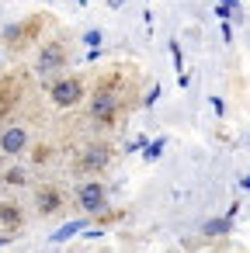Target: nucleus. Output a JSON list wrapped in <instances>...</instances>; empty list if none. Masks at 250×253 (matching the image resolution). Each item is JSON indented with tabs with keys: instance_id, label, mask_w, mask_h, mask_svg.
<instances>
[{
	"instance_id": "obj_7",
	"label": "nucleus",
	"mask_w": 250,
	"mask_h": 253,
	"mask_svg": "<svg viewBox=\"0 0 250 253\" xmlns=\"http://www.w3.org/2000/svg\"><path fill=\"white\" fill-rule=\"evenodd\" d=\"M39 25H42L39 18H35V21H21V25H7V28H4L7 45H11V49H21V45H25V42H28V39L39 32Z\"/></svg>"
},
{
	"instance_id": "obj_4",
	"label": "nucleus",
	"mask_w": 250,
	"mask_h": 253,
	"mask_svg": "<svg viewBox=\"0 0 250 253\" xmlns=\"http://www.w3.org/2000/svg\"><path fill=\"white\" fill-rule=\"evenodd\" d=\"M63 63H66V49H63L59 39H52V42L42 45V52H39V59H35V70H39L42 77H49V73H56Z\"/></svg>"
},
{
	"instance_id": "obj_2",
	"label": "nucleus",
	"mask_w": 250,
	"mask_h": 253,
	"mask_svg": "<svg viewBox=\"0 0 250 253\" xmlns=\"http://www.w3.org/2000/svg\"><path fill=\"white\" fill-rule=\"evenodd\" d=\"M115 115H118V94L108 90V87L94 90V97H91V118L101 122V125H111Z\"/></svg>"
},
{
	"instance_id": "obj_8",
	"label": "nucleus",
	"mask_w": 250,
	"mask_h": 253,
	"mask_svg": "<svg viewBox=\"0 0 250 253\" xmlns=\"http://www.w3.org/2000/svg\"><path fill=\"white\" fill-rule=\"evenodd\" d=\"M35 205H39L42 215H52V211L63 205V191H59V187H42L39 198H35Z\"/></svg>"
},
{
	"instance_id": "obj_14",
	"label": "nucleus",
	"mask_w": 250,
	"mask_h": 253,
	"mask_svg": "<svg viewBox=\"0 0 250 253\" xmlns=\"http://www.w3.org/2000/svg\"><path fill=\"white\" fill-rule=\"evenodd\" d=\"M101 39H104V35H101V32H98V28H91V32H87V35H84V42H87V45H94V49H98V45H101Z\"/></svg>"
},
{
	"instance_id": "obj_9",
	"label": "nucleus",
	"mask_w": 250,
	"mask_h": 253,
	"mask_svg": "<svg viewBox=\"0 0 250 253\" xmlns=\"http://www.w3.org/2000/svg\"><path fill=\"white\" fill-rule=\"evenodd\" d=\"M0 222H7V225H18V222H21L18 208H14V205H0Z\"/></svg>"
},
{
	"instance_id": "obj_20",
	"label": "nucleus",
	"mask_w": 250,
	"mask_h": 253,
	"mask_svg": "<svg viewBox=\"0 0 250 253\" xmlns=\"http://www.w3.org/2000/svg\"><path fill=\"white\" fill-rule=\"evenodd\" d=\"M4 243H7V239H0V246H4Z\"/></svg>"
},
{
	"instance_id": "obj_6",
	"label": "nucleus",
	"mask_w": 250,
	"mask_h": 253,
	"mask_svg": "<svg viewBox=\"0 0 250 253\" xmlns=\"http://www.w3.org/2000/svg\"><path fill=\"white\" fill-rule=\"evenodd\" d=\"M77 201L94 215V211H104V205H108V191L101 187V184H80V191H77Z\"/></svg>"
},
{
	"instance_id": "obj_5",
	"label": "nucleus",
	"mask_w": 250,
	"mask_h": 253,
	"mask_svg": "<svg viewBox=\"0 0 250 253\" xmlns=\"http://www.w3.org/2000/svg\"><path fill=\"white\" fill-rule=\"evenodd\" d=\"M25 149H28V128H21V125H7L4 132H0V153L21 156Z\"/></svg>"
},
{
	"instance_id": "obj_12",
	"label": "nucleus",
	"mask_w": 250,
	"mask_h": 253,
	"mask_svg": "<svg viewBox=\"0 0 250 253\" xmlns=\"http://www.w3.org/2000/svg\"><path fill=\"white\" fill-rule=\"evenodd\" d=\"M163 146H167V139H156L153 146H146V160H156V156L163 153Z\"/></svg>"
},
{
	"instance_id": "obj_1",
	"label": "nucleus",
	"mask_w": 250,
	"mask_h": 253,
	"mask_svg": "<svg viewBox=\"0 0 250 253\" xmlns=\"http://www.w3.org/2000/svg\"><path fill=\"white\" fill-rule=\"evenodd\" d=\"M84 94H87L84 90V80H77V77H63V80H56L49 87V97H52L56 108H73V104H80Z\"/></svg>"
},
{
	"instance_id": "obj_13",
	"label": "nucleus",
	"mask_w": 250,
	"mask_h": 253,
	"mask_svg": "<svg viewBox=\"0 0 250 253\" xmlns=\"http://www.w3.org/2000/svg\"><path fill=\"white\" fill-rule=\"evenodd\" d=\"M170 56H174V66L184 73V56H181V45H177V42H170Z\"/></svg>"
},
{
	"instance_id": "obj_18",
	"label": "nucleus",
	"mask_w": 250,
	"mask_h": 253,
	"mask_svg": "<svg viewBox=\"0 0 250 253\" xmlns=\"http://www.w3.org/2000/svg\"><path fill=\"white\" fill-rule=\"evenodd\" d=\"M122 4H125V0H108V7H115V11H118Z\"/></svg>"
},
{
	"instance_id": "obj_3",
	"label": "nucleus",
	"mask_w": 250,
	"mask_h": 253,
	"mask_svg": "<svg viewBox=\"0 0 250 253\" xmlns=\"http://www.w3.org/2000/svg\"><path fill=\"white\" fill-rule=\"evenodd\" d=\"M108 160H111V146H104V142H94V146H87V149H80V156H77V173H98V170H104L108 167Z\"/></svg>"
},
{
	"instance_id": "obj_16",
	"label": "nucleus",
	"mask_w": 250,
	"mask_h": 253,
	"mask_svg": "<svg viewBox=\"0 0 250 253\" xmlns=\"http://www.w3.org/2000/svg\"><path fill=\"white\" fill-rule=\"evenodd\" d=\"M219 4H222V7H226V11H233V14H236V11H240V0H219Z\"/></svg>"
},
{
	"instance_id": "obj_17",
	"label": "nucleus",
	"mask_w": 250,
	"mask_h": 253,
	"mask_svg": "<svg viewBox=\"0 0 250 253\" xmlns=\"http://www.w3.org/2000/svg\"><path fill=\"white\" fill-rule=\"evenodd\" d=\"M212 108H215V115H226V104H222L219 97H212Z\"/></svg>"
},
{
	"instance_id": "obj_19",
	"label": "nucleus",
	"mask_w": 250,
	"mask_h": 253,
	"mask_svg": "<svg viewBox=\"0 0 250 253\" xmlns=\"http://www.w3.org/2000/svg\"><path fill=\"white\" fill-rule=\"evenodd\" d=\"M240 184H243V187H247V191H250V177H243V180H240Z\"/></svg>"
},
{
	"instance_id": "obj_11",
	"label": "nucleus",
	"mask_w": 250,
	"mask_h": 253,
	"mask_svg": "<svg viewBox=\"0 0 250 253\" xmlns=\"http://www.w3.org/2000/svg\"><path fill=\"white\" fill-rule=\"evenodd\" d=\"M80 229H84L80 222H70L66 229H59V232H52V243H63V239H70V236H73V232H80Z\"/></svg>"
},
{
	"instance_id": "obj_15",
	"label": "nucleus",
	"mask_w": 250,
	"mask_h": 253,
	"mask_svg": "<svg viewBox=\"0 0 250 253\" xmlns=\"http://www.w3.org/2000/svg\"><path fill=\"white\" fill-rule=\"evenodd\" d=\"M4 180H7V184H25V170H7Z\"/></svg>"
},
{
	"instance_id": "obj_10",
	"label": "nucleus",
	"mask_w": 250,
	"mask_h": 253,
	"mask_svg": "<svg viewBox=\"0 0 250 253\" xmlns=\"http://www.w3.org/2000/svg\"><path fill=\"white\" fill-rule=\"evenodd\" d=\"M205 232H208V236H222V232H229V218H215V222H208Z\"/></svg>"
}]
</instances>
